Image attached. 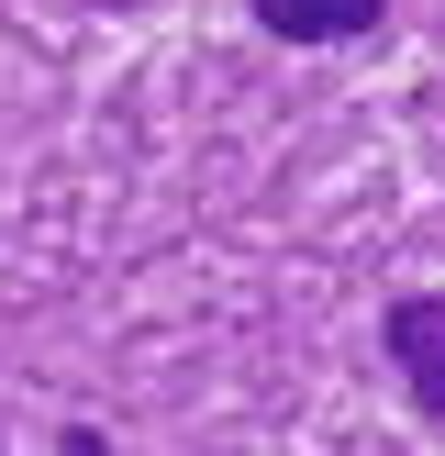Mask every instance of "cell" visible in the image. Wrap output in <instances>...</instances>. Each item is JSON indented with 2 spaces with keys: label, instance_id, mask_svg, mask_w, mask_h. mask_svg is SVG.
Returning <instances> with one entry per match:
<instances>
[{
  "label": "cell",
  "instance_id": "obj_3",
  "mask_svg": "<svg viewBox=\"0 0 445 456\" xmlns=\"http://www.w3.org/2000/svg\"><path fill=\"white\" fill-rule=\"evenodd\" d=\"M56 456H111V445L89 435V423H67V435H56Z\"/></svg>",
  "mask_w": 445,
  "mask_h": 456
},
{
  "label": "cell",
  "instance_id": "obj_1",
  "mask_svg": "<svg viewBox=\"0 0 445 456\" xmlns=\"http://www.w3.org/2000/svg\"><path fill=\"white\" fill-rule=\"evenodd\" d=\"M378 346H390L400 390H412L423 412L445 423V301H434V289H412V301H390V323H378Z\"/></svg>",
  "mask_w": 445,
  "mask_h": 456
},
{
  "label": "cell",
  "instance_id": "obj_2",
  "mask_svg": "<svg viewBox=\"0 0 445 456\" xmlns=\"http://www.w3.org/2000/svg\"><path fill=\"white\" fill-rule=\"evenodd\" d=\"M245 12H256L279 45H356V34L390 22V0H245Z\"/></svg>",
  "mask_w": 445,
  "mask_h": 456
},
{
  "label": "cell",
  "instance_id": "obj_4",
  "mask_svg": "<svg viewBox=\"0 0 445 456\" xmlns=\"http://www.w3.org/2000/svg\"><path fill=\"white\" fill-rule=\"evenodd\" d=\"M101 12H145V0H101Z\"/></svg>",
  "mask_w": 445,
  "mask_h": 456
}]
</instances>
